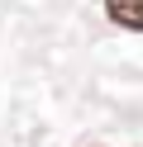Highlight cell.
I'll return each instance as SVG.
<instances>
[{"instance_id":"6da1fadb","label":"cell","mask_w":143,"mask_h":147,"mask_svg":"<svg viewBox=\"0 0 143 147\" xmlns=\"http://www.w3.org/2000/svg\"><path fill=\"white\" fill-rule=\"evenodd\" d=\"M105 14H110L119 29L143 33V0H105Z\"/></svg>"}]
</instances>
